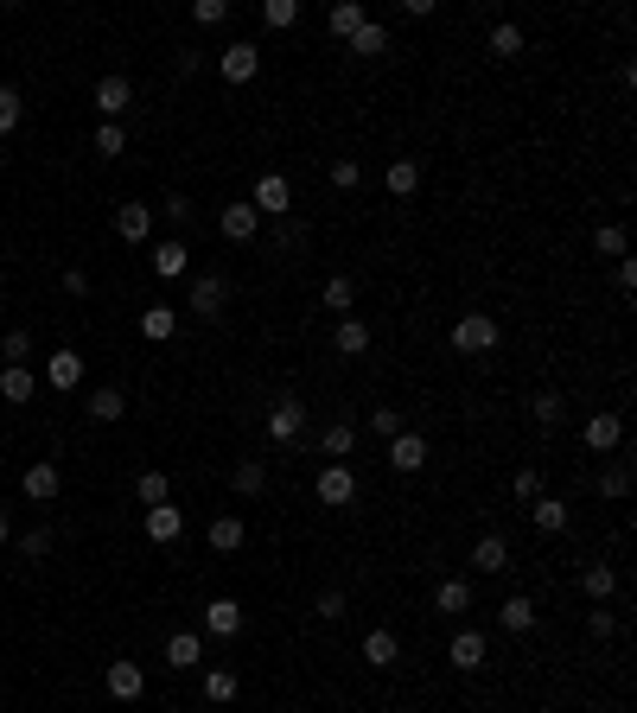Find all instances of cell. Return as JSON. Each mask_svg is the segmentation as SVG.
Masks as SVG:
<instances>
[{
    "label": "cell",
    "mask_w": 637,
    "mask_h": 713,
    "mask_svg": "<svg viewBox=\"0 0 637 713\" xmlns=\"http://www.w3.org/2000/svg\"><path fill=\"white\" fill-rule=\"evenodd\" d=\"M217 230L230 236V242H255V230H262V217H255V204H249V198H236V204H223Z\"/></svg>",
    "instance_id": "obj_7"
},
{
    "label": "cell",
    "mask_w": 637,
    "mask_h": 713,
    "mask_svg": "<svg viewBox=\"0 0 637 713\" xmlns=\"http://www.w3.org/2000/svg\"><path fill=\"white\" fill-rule=\"evenodd\" d=\"M141 529H147V542H179V529H185V516L172 510V503H153V510L141 516Z\"/></svg>",
    "instance_id": "obj_18"
},
{
    "label": "cell",
    "mask_w": 637,
    "mask_h": 713,
    "mask_svg": "<svg viewBox=\"0 0 637 713\" xmlns=\"http://www.w3.org/2000/svg\"><path fill=\"white\" fill-rule=\"evenodd\" d=\"M580 593H587L593 605H606L618 593V567L612 561H593V567H580Z\"/></svg>",
    "instance_id": "obj_14"
},
{
    "label": "cell",
    "mask_w": 637,
    "mask_h": 713,
    "mask_svg": "<svg viewBox=\"0 0 637 713\" xmlns=\"http://www.w3.org/2000/svg\"><path fill=\"white\" fill-rule=\"evenodd\" d=\"M344 51H351V58H383V51H389V26L364 20V26L351 32V39H344Z\"/></svg>",
    "instance_id": "obj_21"
},
{
    "label": "cell",
    "mask_w": 637,
    "mask_h": 713,
    "mask_svg": "<svg viewBox=\"0 0 637 713\" xmlns=\"http://www.w3.org/2000/svg\"><path fill=\"white\" fill-rule=\"evenodd\" d=\"M45 382H51V389H77V382H83V351H51Z\"/></svg>",
    "instance_id": "obj_23"
},
{
    "label": "cell",
    "mask_w": 637,
    "mask_h": 713,
    "mask_svg": "<svg viewBox=\"0 0 637 713\" xmlns=\"http://www.w3.org/2000/svg\"><path fill=\"white\" fill-rule=\"evenodd\" d=\"M166 663H172V669H198V663H204V637H198V631H172V637H166Z\"/></svg>",
    "instance_id": "obj_20"
},
{
    "label": "cell",
    "mask_w": 637,
    "mask_h": 713,
    "mask_svg": "<svg viewBox=\"0 0 637 713\" xmlns=\"http://www.w3.org/2000/svg\"><path fill=\"white\" fill-rule=\"evenodd\" d=\"M262 20H268L274 32H287V26H300V0H268V7H262Z\"/></svg>",
    "instance_id": "obj_41"
},
{
    "label": "cell",
    "mask_w": 637,
    "mask_h": 713,
    "mask_svg": "<svg viewBox=\"0 0 637 713\" xmlns=\"http://www.w3.org/2000/svg\"><path fill=\"white\" fill-rule=\"evenodd\" d=\"M453 351H459V357L497 351V319H491V312H466V319L453 325Z\"/></svg>",
    "instance_id": "obj_2"
},
{
    "label": "cell",
    "mask_w": 637,
    "mask_h": 713,
    "mask_svg": "<svg viewBox=\"0 0 637 713\" xmlns=\"http://www.w3.org/2000/svg\"><path fill=\"white\" fill-rule=\"evenodd\" d=\"M383 185H389V198H415V191H421V166L415 160H389Z\"/></svg>",
    "instance_id": "obj_28"
},
{
    "label": "cell",
    "mask_w": 637,
    "mask_h": 713,
    "mask_svg": "<svg viewBox=\"0 0 637 713\" xmlns=\"http://www.w3.org/2000/svg\"><path fill=\"white\" fill-rule=\"evenodd\" d=\"M618 287H625V293L637 287V262H631V255H618Z\"/></svg>",
    "instance_id": "obj_55"
},
{
    "label": "cell",
    "mask_w": 637,
    "mask_h": 713,
    "mask_svg": "<svg viewBox=\"0 0 637 713\" xmlns=\"http://www.w3.org/2000/svg\"><path fill=\"white\" fill-rule=\"evenodd\" d=\"M332 185L338 191H357V185H364V166H357V160H332Z\"/></svg>",
    "instance_id": "obj_47"
},
{
    "label": "cell",
    "mask_w": 637,
    "mask_h": 713,
    "mask_svg": "<svg viewBox=\"0 0 637 713\" xmlns=\"http://www.w3.org/2000/svg\"><path fill=\"white\" fill-rule=\"evenodd\" d=\"M332 344H338V357H364V351H370V325H364V319H338Z\"/></svg>",
    "instance_id": "obj_29"
},
{
    "label": "cell",
    "mask_w": 637,
    "mask_h": 713,
    "mask_svg": "<svg viewBox=\"0 0 637 713\" xmlns=\"http://www.w3.org/2000/svg\"><path fill=\"white\" fill-rule=\"evenodd\" d=\"M204 631H211V637H243V605H236V599H211V605H204Z\"/></svg>",
    "instance_id": "obj_13"
},
{
    "label": "cell",
    "mask_w": 637,
    "mask_h": 713,
    "mask_svg": "<svg viewBox=\"0 0 637 713\" xmlns=\"http://www.w3.org/2000/svg\"><path fill=\"white\" fill-rule=\"evenodd\" d=\"M625 491H631V465H606V472H599V497H612V503H618Z\"/></svg>",
    "instance_id": "obj_43"
},
{
    "label": "cell",
    "mask_w": 637,
    "mask_h": 713,
    "mask_svg": "<svg viewBox=\"0 0 637 713\" xmlns=\"http://www.w3.org/2000/svg\"><path fill=\"white\" fill-rule=\"evenodd\" d=\"M319 452H325V459H351V452H357V421H332L319 433Z\"/></svg>",
    "instance_id": "obj_26"
},
{
    "label": "cell",
    "mask_w": 637,
    "mask_h": 713,
    "mask_svg": "<svg viewBox=\"0 0 637 713\" xmlns=\"http://www.w3.org/2000/svg\"><path fill=\"white\" fill-rule=\"evenodd\" d=\"M510 491L523 497V503H536V497H542V478H536V472H516V478H510Z\"/></svg>",
    "instance_id": "obj_52"
},
{
    "label": "cell",
    "mask_w": 637,
    "mask_h": 713,
    "mask_svg": "<svg viewBox=\"0 0 637 713\" xmlns=\"http://www.w3.org/2000/svg\"><path fill=\"white\" fill-rule=\"evenodd\" d=\"M20 491H26L32 503H51V497H58V491H64V478H58V465H51V459H39V465H26V478H20Z\"/></svg>",
    "instance_id": "obj_12"
},
{
    "label": "cell",
    "mask_w": 637,
    "mask_h": 713,
    "mask_svg": "<svg viewBox=\"0 0 637 713\" xmlns=\"http://www.w3.org/2000/svg\"><path fill=\"white\" fill-rule=\"evenodd\" d=\"M217 71H223V83H249L255 71H262V45H249V39L223 45L217 51Z\"/></svg>",
    "instance_id": "obj_5"
},
{
    "label": "cell",
    "mask_w": 637,
    "mask_h": 713,
    "mask_svg": "<svg viewBox=\"0 0 637 713\" xmlns=\"http://www.w3.org/2000/svg\"><path fill=\"white\" fill-rule=\"evenodd\" d=\"M325 26H332V39H351V32L364 26V7H357V0H332V7H325Z\"/></svg>",
    "instance_id": "obj_33"
},
{
    "label": "cell",
    "mask_w": 637,
    "mask_h": 713,
    "mask_svg": "<svg viewBox=\"0 0 637 713\" xmlns=\"http://www.w3.org/2000/svg\"><path fill=\"white\" fill-rule=\"evenodd\" d=\"M300 427H306V408H300V402H274V408H268V440H274V446L300 440Z\"/></svg>",
    "instance_id": "obj_11"
},
{
    "label": "cell",
    "mask_w": 637,
    "mask_h": 713,
    "mask_svg": "<svg viewBox=\"0 0 637 713\" xmlns=\"http://www.w3.org/2000/svg\"><path fill=\"white\" fill-rule=\"evenodd\" d=\"M389 465H395V472H421V465H427V440H421V433H395V440H389Z\"/></svg>",
    "instance_id": "obj_16"
},
{
    "label": "cell",
    "mask_w": 637,
    "mask_h": 713,
    "mask_svg": "<svg viewBox=\"0 0 637 713\" xmlns=\"http://www.w3.org/2000/svg\"><path fill=\"white\" fill-rule=\"evenodd\" d=\"M122 414H128L122 389H96V395H90V421H102V427H109V421H122Z\"/></svg>",
    "instance_id": "obj_35"
},
{
    "label": "cell",
    "mask_w": 637,
    "mask_h": 713,
    "mask_svg": "<svg viewBox=\"0 0 637 713\" xmlns=\"http://www.w3.org/2000/svg\"><path fill=\"white\" fill-rule=\"evenodd\" d=\"M243 516H217V523H211V548L217 554H236V548H243Z\"/></svg>",
    "instance_id": "obj_34"
},
{
    "label": "cell",
    "mask_w": 637,
    "mask_h": 713,
    "mask_svg": "<svg viewBox=\"0 0 637 713\" xmlns=\"http://www.w3.org/2000/svg\"><path fill=\"white\" fill-rule=\"evenodd\" d=\"M20 554H26V561H45V554H51V529H32V535H20Z\"/></svg>",
    "instance_id": "obj_50"
},
{
    "label": "cell",
    "mask_w": 637,
    "mask_h": 713,
    "mask_svg": "<svg viewBox=\"0 0 637 713\" xmlns=\"http://www.w3.org/2000/svg\"><path fill=\"white\" fill-rule=\"evenodd\" d=\"M370 433L376 440H395L402 433V408H370Z\"/></svg>",
    "instance_id": "obj_44"
},
{
    "label": "cell",
    "mask_w": 637,
    "mask_h": 713,
    "mask_svg": "<svg viewBox=\"0 0 637 713\" xmlns=\"http://www.w3.org/2000/svg\"><path fill=\"white\" fill-rule=\"evenodd\" d=\"M395 656H402V637H395L389 624H376V631L364 637V663L370 669H395Z\"/></svg>",
    "instance_id": "obj_15"
},
{
    "label": "cell",
    "mask_w": 637,
    "mask_h": 713,
    "mask_svg": "<svg viewBox=\"0 0 637 713\" xmlns=\"http://www.w3.org/2000/svg\"><path fill=\"white\" fill-rule=\"evenodd\" d=\"M510 567V542L504 535H485V542L472 548V573H504Z\"/></svg>",
    "instance_id": "obj_27"
},
{
    "label": "cell",
    "mask_w": 637,
    "mask_h": 713,
    "mask_svg": "<svg viewBox=\"0 0 637 713\" xmlns=\"http://www.w3.org/2000/svg\"><path fill=\"white\" fill-rule=\"evenodd\" d=\"M587 631H593V637H612V631H618V618L606 612V605H593V612H587Z\"/></svg>",
    "instance_id": "obj_53"
},
{
    "label": "cell",
    "mask_w": 637,
    "mask_h": 713,
    "mask_svg": "<svg viewBox=\"0 0 637 713\" xmlns=\"http://www.w3.org/2000/svg\"><path fill=\"white\" fill-rule=\"evenodd\" d=\"M593 249H599V255H625V230H618V223H599V230H593Z\"/></svg>",
    "instance_id": "obj_46"
},
{
    "label": "cell",
    "mask_w": 637,
    "mask_h": 713,
    "mask_svg": "<svg viewBox=\"0 0 637 713\" xmlns=\"http://www.w3.org/2000/svg\"><path fill=\"white\" fill-rule=\"evenodd\" d=\"M192 20H198V26H223V20H230V0H198Z\"/></svg>",
    "instance_id": "obj_49"
},
{
    "label": "cell",
    "mask_w": 637,
    "mask_h": 713,
    "mask_svg": "<svg viewBox=\"0 0 637 713\" xmlns=\"http://www.w3.org/2000/svg\"><path fill=\"white\" fill-rule=\"evenodd\" d=\"M529 523H536L542 535H561L567 529V503L561 497H536V503H529Z\"/></svg>",
    "instance_id": "obj_32"
},
{
    "label": "cell",
    "mask_w": 637,
    "mask_h": 713,
    "mask_svg": "<svg viewBox=\"0 0 637 713\" xmlns=\"http://www.w3.org/2000/svg\"><path fill=\"white\" fill-rule=\"evenodd\" d=\"M0 357H7V363H26V357H32V332H7V338H0Z\"/></svg>",
    "instance_id": "obj_48"
},
{
    "label": "cell",
    "mask_w": 637,
    "mask_h": 713,
    "mask_svg": "<svg viewBox=\"0 0 637 713\" xmlns=\"http://www.w3.org/2000/svg\"><path fill=\"white\" fill-rule=\"evenodd\" d=\"M0 287H7V268H0Z\"/></svg>",
    "instance_id": "obj_57"
},
{
    "label": "cell",
    "mask_w": 637,
    "mask_h": 713,
    "mask_svg": "<svg viewBox=\"0 0 637 713\" xmlns=\"http://www.w3.org/2000/svg\"><path fill=\"white\" fill-rule=\"evenodd\" d=\"M491 51H497V58H516V51H523V26L497 20V26H491Z\"/></svg>",
    "instance_id": "obj_39"
},
{
    "label": "cell",
    "mask_w": 637,
    "mask_h": 713,
    "mask_svg": "<svg viewBox=\"0 0 637 713\" xmlns=\"http://www.w3.org/2000/svg\"><path fill=\"white\" fill-rule=\"evenodd\" d=\"M580 440H587V452H618V440H625V414H612V408H599V414H587V427H580Z\"/></svg>",
    "instance_id": "obj_4"
},
{
    "label": "cell",
    "mask_w": 637,
    "mask_h": 713,
    "mask_svg": "<svg viewBox=\"0 0 637 713\" xmlns=\"http://www.w3.org/2000/svg\"><path fill=\"white\" fill-rule=\"evenodd\" d=\"M529 414H536V427H561V421H567V402H561L555 389H542L536 402H529Z\"/></svg>",
    "instance_id": "obj_37"
},
{
    "label": "cell",
    "mask_w": 637,
    "mask_h": 713,
    "mask_svg": "<svg viewBox=\"0 0 637 713\" xmlns=\"http://www.w3.org/2000/svg\"><path fill=\"white\" fill-rule=\"evenodd\" d=\"M96 153H102V160H122V153H128V128H122V121H102V128H96Z\"/></svg>",
    "instance_id": "obj_36"
},
{
    "label": "cell",
    "mask_w": 637,
    "mask_h": 713,
    "mask_svg": "<svg viewBox=\"0 0 637 713\" xmlns=\"http://www.w3.org/2000/svg\"><path fill=\"white\" fill-rule=\"evenodd\" d=\"M319 503L325 510H351L357 503V472H351V459H325V472H319Z\"/></svg>",
    "instance_id": "obj_1"
},
{
    "label": "cell",
    "mask_w": 637,
    "mask_h": 713,
    "mask_svg": "<svg viewBox=\"0 0 637 713\" xmlns=\"http://www.w3.org/2000/svg\"><path fill=\"white\" fill-rule=\"evenodd\" d=\"M223 300H230V281H223V274H198L192 281V312L198 319H217Z\"/></svg>",
    "instance_id": "obj_9"
},
{
    "label": "cell",
    "mask_w": 637,
    "mask_h": 713,
    "mask_svg": "<svg viewBox=\"0 0 637 713\" xmlns=\"http://www.w3.org/2000/svg\"><path fill=\"white\" fill-rule=\"evenodd\" d=\"M434 612H472V580L446 573V580L434 586Z\"/></svg>",
    "instance_id": "obj_25"
},
{
    "label": "cell",
    "mask_w": 637,
    "mask_h": 713,
    "mask_svg": "<svg viewBox=\"0 0 637 713\" xmlns=\"http://www.w3.org/2000/svg\"><path fill=\"white\" fill-rule=\"evenodd\" d=\"M185 268H192V249H185V236H166L160 249H153V274H166V281H179Z\"/></svg>",
    "instance_id": "obj_17"
},
{
    "label": "cell",
    "mask_w": 637,
    "mask_h": 713,
    "mask_svg": "<svg viewBox=\"0 0 637 713\" xmlns=\"http://www.w3.org/2000/svg\"><path fill=\"white\" fill-rule=\"evenodd\" d=\"M249 204H255V217H287L294 211V185H287L281 172H262L255 191H249Z\"/></svg>",
    "instance_id": "obj_3"
},
{
    "label": "cell",
    "mask_w": 637,
    "mask_h": 713,
    "mask_svg": "<svg viewBox=\"0 0 637 713\" xmlns=\"http://www.w3.org/2000/svg\"><path fill=\"white\" fill-rule=\"evenodd\" d=\"M485 656H491V637L485 631H459L453 650H446V663H453L459 675H472V669H485Z\"/></svg>",
    "instance_id": "obj_6"
},
{
    "label": "cell",
    "mask_w": 637,
    "mask_h": 713,
    "mask_svg": "<svg viewBox=\"0 0 637 713\" xmlns=\"http://www.w3.org/2000/svg\"><path fill=\"white\" fill-rule=\"evenodd\" d=\"M236 688H243V682H236V669H211V675H204V701H236Z\"/></svg>",
    "instance_id": "obj_38"
},
{
    "label": "cell",
    "mask_w": 637,
    "mask_h": 713,
    "mask_svg": "<svg viewBox=\"0 0 637 713\" xmlns=\"http://www.w3.org/2000/svg\"><path fill=\"white\" fill-rule=\"evenodd\" d=\"M13 542V523H7V510H0V548H7Z\"/></svg>",
    "instance_id": "obj_56"
},
{
    "label": "cell",
    "mask_w": 637,
    "mask_h": 713,
    "mask_svg": "<svg viewBox=\"0 0 637 713\" xmlns=\"http://www.w3.org/2000/svg\"><path fill=\"white\" fill-rule=\"evenodd\" d=\"M90 102L115 121V115H128V109H134V83H128V77H102L96 90H90Z\"/></svg>",
    "instance_id": "obj_8"
},
{
    "label": "cell",
    "mask_w": 637,
    "mask_h": 713,
    "mask_svg": "<svg viewBox=\"0 0 637 713\" xmlns=\"http://www.w3.org/2000/svg\"><path fill=\"white\" fill-rule=\"evenodd\" d=\"M166 491H172L166 472H141V478H134V497H141L147 510H153V503H166Z\"/></svg>",
    "instance_id": "obj_40"
},
{
    "label": "cell",
    "mask_w": 637,
    "mask_h": 713,
    "mask_svg": "<svg viewBox=\"0 0 637 713\" xmlns=\"http://www.w3.org/2000/svg\"><path fill=\"white\" fill-rule=\"evenodd\" d=\"M497 624H504V631H516V637L536 631V599H529V593H510L504 605H497Z\"/></svg>",
    "instance_id": "obj_19"
},
{
    "label": "cell",
    "mask_w": 637,
    "mask_h": 713,
    "mask_svg": "<svg viewBox=\"0 0 637 713\" xmlns=\"http://www.w3.org/2000/svg\"><path fill=\"white\" fill-rule=\"evenodd\" d=\"M172 332H179V312H172V306H147L141 312V338L147 344H166Z\"/></svg>",
    "instance_id": "obj_31"
},
{
    "label": "cell",
    "mask_w": 637,
    "mask_h": 713,
    "mask_svg": "<svg viewBox=\"0 0 637 713\" xmlns=\"http://www.w3.org/2000/svg\"><path fill=\"white\" fill-rule=\"evenodd\" d=\"M351 300H357L351 281H344V274H332V281H325V306H332L338 319H351Z\"/></svg>",
    "instance_id": "obj_42"
},
{
    "label": "cell",
    "mask_w": 637,
    "mask_h": 713,
    "mask_svg": "<svg viewBox=\"0 0 637 713\" xmlns=\"http://www.w3.org/2000/svg\"><path fill=\"white\" fill-rule=\"evenodd\" d=\"M313 612H319L325 624H332V618H344V593H338V586H325V593H319V605H313Z\"/></svg>",
    "instance_id": "obj_51"
},
{
    "label": "cell",
    "mask_w": 637,
    "mask_h": 713,
    "mask_svg": "<svg viewBox=\"0 0 637 713\" xmlns=\"http://www.w3.org/2000/svg\"><path fill=\"white\" fill-rule=\"evenodd\" d=\"M20 109H26L20 90H7V83H0V134H13V128H20Z\"/></svg>",
    "instance_id": "obj_45"
},
{
    "label": "cell",
    "mask_w": 637,
    "mask_h": 713,
    "mask_svg": "<svg viewBox=\"0 0 637 713\" xmlns=\"http://www.w3.org/2000/svg\"><path fill=\"white\" fill-rule=\"evenodd\" d=\"M230 491H236V497H262V491H268V465H262V459H243V465L230 472Z\"/></svg>",
    "instance_id": "obj_30"
},
{
    "label": "cell",
    "mask_w": 637,
    "mask_h": 713,
    "mask_svg": "<svg viewBox=\"0 0 637 713\" xmlns=\"http://www.w3.org/2000/svg\"><path fill=\"white\" fill-rule=\"evenodd\" d=\"M102 682H109L115 701H141V694H147V669H141V663H109Z\"/></svg>",
    "instance_id": "obj_10"
},
{
    "label": "cell",
    "mask_w": 637,
    "mask_h": 713,
    "mask_svg": "<svg viewBox=\"0 0 637 713\" xmlns=\"http://www.w3.org/2000/svg\"><path fill=\"white\" fill-rule=\"evenodd\" d=\"M32 395H39V376H32L26 363H7V370H0V402H32Z\"/></svg>",
    "instance_id": "obj_22"
},
{
    "label": "cell",
    "mask_w": 637,
    "mask_h": 713,
    "mask_svg": "<svg viewBox=\"0 0 637 713\" xmlns=\"http://www.w3.org/2000/svg\"><path fill=\"white\" fill-rule=\"evenodd\" d=\"M160 211H166V223H185V217H192V198H179V191H172Z\"/></svg>",
    "instance_id": "obj_54"
},
{
    "label": "cell",
    "mask_w": 637,
    "mask_h": 713,
    "mask_svg": "<svg viewBox=\"0 0 637 713\" xmlns=\"http://www.w3.org/2000/svg\"><path fill=\"white\" fill-rule=\"evenodd\" d=\"M115 230H122V242H147L153 236V204H122V211H115Z\"/></svg>",
    "instance_id": "obj_24"
}]
</instances>
